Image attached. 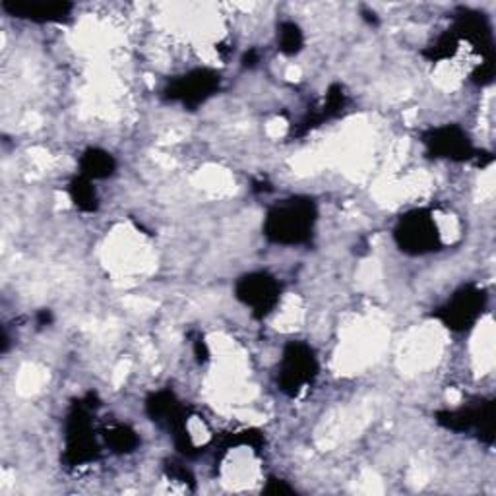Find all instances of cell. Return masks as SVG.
I'll return each instance as SVG.
<instances>
[{
  "mask_svg": "<svg viewBox=\"0 0 496 496\" xmlns=\"http://www.w3.org/2000/svg\"><path fill=\"white\" fill-rule=\"evenodd\" d=\"M72 192H74V200L78 205H82V208H93L91 202H95V192L90 188V185L76 183Z\"/></svg>",
  "mask_w": 496,
  "mask_h": 496,
  "instance_id": "ba28073f",
  "label": "cell"
},
{
  "mask_svg": "<svg viewBox=\"0 0 496 496\" xmlns=\"http://www.w3.org/2000/svg\"><path fill=\"white\" fill-rule=\"evenodd\" d=\"M397 239L409 252H425L437 245L439 233L429 215L415 212L404 217L402 223H399Z\"/></svg>",
  "mask_w": 496,
  "mask_h": 496,
  "instance_id": "3957f363",
  "label": "cell"
},
{
  "mask_svg": "<svg viewBox=\"0 0 496 496\" xmlns=\"http://www.w3.org/2000/svg\"><path fill=\"white\" fill-rule=\"evenodd\" d=\"M481 293L479 292H464L459 293L454 300L452 305L448 307V314H450V318H448V322H452L454 326H457V328H464L466 324H471L479 314V309L483 307V302L479 297Z\"/></svg>",
  "mask_w": 496,
  "mask_h": 496,
  "instance_id": "5b68a950",
  "label": "cell"
},
{
  "mask_svg": "<svg viewBox=\"0 0 496 496\" xmlns=\"http://www.w3.org/2000/svg\"><path fill=\"white\" fill-rule=\"evenodd\" d=\"M82 165H83V173H86L88 177L103 178V177H109L113 173L115 161L109 153L100 152V150H91L86 153V157H83Z\"/></svg>",
  "mask_w": 496,
  "mask_h": 496,
  "instance_id": "8992f818",
  "label": "cell"
},
{
  "mask_svg": "<svg viewBox=\"0 0 496 496\" xmlns=\"http://www.w3.org/2000/svg\"><path fill=\"white\" fill-rule=\"evenodd\" d=\"M280 38H282V49L285 53L293 55L300 49L302 38H300V30L295 26V23H283Z\"/></svg>",
  "mask_w": 496,
  "mask_h": 496,
  "instance_id": "52a82bcc",
  "label": "cell"
},
{
  "mask_svg": "<svg viewBox=\"0 0 496 496\" xmlns=\"http://www.w3.org/2000/svg\"><path fill=\"white\" fill-rule=\"evenodd\" d=\"M317 374V362L305 345H289L282 365V386L289 394H297L302 386L312 380Z\"/></svg>",
  "mask_w": 496,
  "mask_h": 496,
  "instance_id": "7a4b0ae2",
  "label": "cell"
},
{
  "mask_svg": "<svg viewBox=\"0 0 496 496\" xmlns=\"http://www.w3.org/2000/svg\"><path fill=\"white\" fill-rule=\"evenodd\" d=\"M239 297L258 312H268L272 305L277 300V285L274 283L272 277L257 274L247 277L245 282L239 285Z\"/></svg>",
  "mask_w": 496,
  "mask_h": 496,
  "instance_id": "277c9868",
  "label": "cell"
},
{
  "mask_svg": "<svg viewBox=\"0 0 496 496\" xmlns=\"http://www.w3.org/2000/svg\"><path fill=\"white\" fill-rule=\"evenodd\" d=\"M314 223V205L309 200H292L268 217V235L277 243H300Z\"/></svg>",
  "mask_w": 496,
  "mask_h": 496,
  "instance_id": "6da1fadb",
  "label": "cell"
}]
</instances>
